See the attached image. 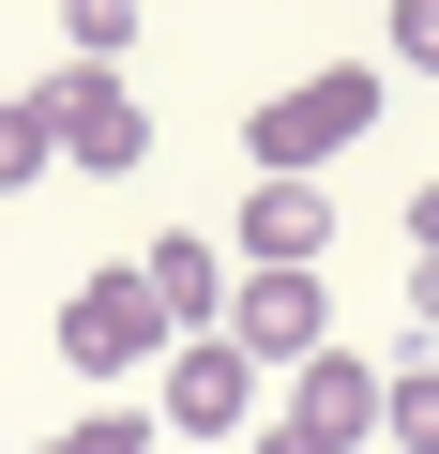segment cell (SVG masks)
<instances>
[{
	"label": "cell",
	"mask_w": 439,
	"mask_h": 454,
	"mask_svg": "<svg viewBox=\"0 0 439 454\" xmlns=\"http://www.w3.org/2000/svg\"><path fill=\"white\" fill-rule=\"evenodd\" d=\"M379 61H318V76H288V91H258V121H243V152H258V182H318L364 121H379Z\"/></svg>",
	"instance_id": "6da1fadb"
},
{
	"label": "cell",
	"mask_w": 439,
	"mask_h": 454,
	"mask_svg": "<svg viewBox=\"0 0 439 454\" xmlns=\"http://www.w3.org/2000/svg\"><path fill=\"white\" fill-rule=\"evenodd\" d=\"M31 91H46V137H61V167H91V182H137L152 121H137L122 61H61V76H31Z\"/></svg>",
	"instance_id": "7a4b0ae2"
},
{
	"label": "cell",
	"mask_w": 439,
	"mask_h": 454,
	"mask_svg": "<svg viewBox=\"0 0 439 454\" xmlns=\"http://www.w3.org/2000/svg\"><path fill=\"white\" fill-rule=\"evenodd\" d=\"M61 364H76V379H137V364H167V318H152L137 258H122V273H76V303H61Z\"/></svg>",
	"instance_id": "3957f363"
},
{
	"label": "cell",
	"mask_w": 439,
	"mask_h": 454,
	"mask_svg": "<svg viewBox=\"0 0 439 454\" xmlns=\"http://www.w3.org/2000/svg\"><path fill=\"white\" fill-rule=\"evenodd\" d=\"M212 333H228L243 364H318L333 348V303H318V273H228V318H212Z\"/></svg>",
	"instance_id": "277c9868"
},
{
	"label": "cell",
	"mask_w": 439,
	"mask_h": 454,
	"mask_svg": "<svg viewBox=\"0 0 439 454\" xmlns=\"http://www.w3.org/2000/svg\"><path fill=\"white\" fill-rule=\"evenodd\" d=\"M288 439H318V454H364V439H379V364H364V348H318V364L288 379Z\"/></svg>",
	"instance_id": "5b68a950"
},
{
	"label": "cell",
	"mask_w": 439,
	"mask_h": 454,
	"mask_svg": "<svg viewBox=\"0 0 439 454\" xmlns=\"http://www.w3.org/2000/svg\"><path fill=\"white\" fill-rule=\"evenodd\" d=\"M243 409H258V364H243L228 333H182V348H167V424H182V439H228Z\"/></svg>",
	"instance_id": "8992f818"
},
{
	"label": "cell",
	"mask_w": 439,
	"mask_h": 454,
	"mask_svg": "<svg viewBox=\"0 0 439 454\" xmlns=\"http://www.w3.org/2000/svg\"><path fill=\"white\" fill-rule=\"evenodd\" d=\"M318 243H333V197L318 182H258L243 197V273H318Z\"/></svg>",
	"instance_id": "52a82bcc"
},
{
	"label": "cell",
	"mask_w": 439,
	"mask_h": 454,
	"mask_svg": "<svg viewBox=\"0 0 439 454\" xmlns=\"http://www.w3.org/2000/svg\"><path fill=\"white\" fill-rule=\"evenodd\" d=\"M137 288H152V318H167V348L228 318V258H212V243H182V227H167V243L137 258Z\"/></svg>",
	"instance_id": "ba28073f"
},
{
	"label": "cell",
	"mask_w": 439,
	"mask_h": 454,
	"mask_svg": "<svg viewBox=\"0 0 439 454\" xmlns=\"http://www.w3.org/2000/svg\"><path fill=\"white\" fill-rule=\"evenodd\" d=\"M379 424L409 439V454H439V364L409 348V364H379Z\"/></svg>",
	"instance_id": "9c48e42d"
},
{
	"label": "cell",
	"mask_w": 439,
	"mask_h": 454,
	"mask_svg": "<svg viewBox=\"0 0 439 454\" xmlns=\"http://www.w3.org/2000/svg\"><path fill=\"white\" fill-rule=\"evenodd\" d=\"M61 167V137H46V91H0V197L16 182H46Z\"/></svg>",
	"instance_id": "30bf717a"
},
{
	"label": "cell",
	"mask_w": 439,
	"mask_h": 454,
	"mask_svg": "<svg viewBox=\"0 0 439 454\" xmlns=\"http://www.w3.org/2000/svg\"><path fill=\"white\" fill-rule=\"evenodd\" d=\"M61 31H76V61H122L137 46V0H61Z\"/></svg>",
	"instance_id": "8fae6325"
},
{
	"label": "cell",
	"mask_w": 439,
	"mask_h": 454,
	"mask_svg": "<svg viewBox=\"0 0 439 454\" xmlns=\"http://www.w3.org/2000/svg\"><path fill=\"white\" fill-rule=\"evenodd\" d=\"M46 454H152V424H137V409H91V424H61Z\"/></svg>",
	"instance_id": "7c38bea8"
},
{
	"label": "cell",
	"mask_w": 439,
	"mask_h": 454,
	"mask_svg": "<svg viewBox=\"0 0 439 454\" xmlns=\"http://www.w3.org/2000/svg\"><path fill=\"white\" fill-rule=\"evenodd\" d=\"M394 61H409V76H439V0H394Z\"/></svg>",
	"instance_id": "4fadbf2b"
},
{
	"label": "cell",
	"mask_w": 439,
	"mask_h": 454,
	"mask_svg": "<svg viewBox=\"0 0 439 454\" xmlns=\"http://www.w3.org/2000/svg\"><path fill=\"white\" fill-rule=\"evenodd\" d=\"M409 348H424V364H439V258H424V273H409Z\"/></svg>",
	"instance_id": "5bb4252c"
},
{
	"label": "cell",
	"mask_w": 439,
	"mask_h": 454,
	"mask_svg": "<svg viewBox=\"0 0 439 454\" xmlns=\"http://www.w3.org/2000/svg\"><path fill=\"white\" fill-rule=\"evenodd\" d=\"M409 243H424V258H439V182H424V197H409Z\"/></svg>",
	"instance_id": "9a60e30c"
},
{
	"label": "cell",
	"mask_w": 439,
	"mask_h": 454,
	"mask_svg": "<svg viewBox=\"0 0 439 454\" xmlns=\"http://www.w3.org/2000/svg\"><path fill=\"white\" fill-rule=\"evenodd\" d=\"M258 454H318V439H288V424H273V439H258Z\"/></svg>",
	"instance_id": "2e32d148"
}]
</instances>
